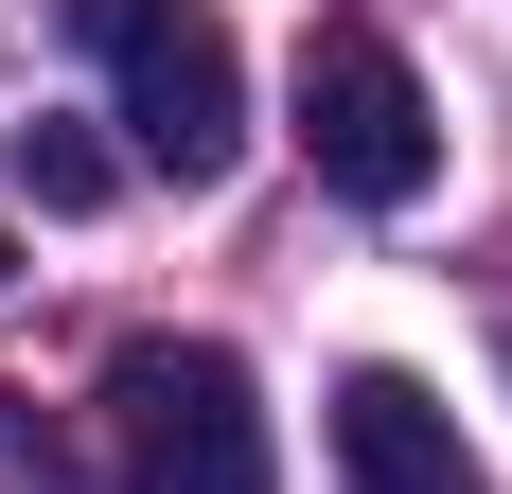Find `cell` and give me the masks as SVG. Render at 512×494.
<instances>
[{
    "instance_id": "1",
    "label": "cell",
    "mask_w": 512,
    "mask_h": 494,
    "mask_svg": "<svg viewBox=\"0 0 512 494\" xmlns=\"http://www.w3.org/2000/svg\"><path fill=\"white\" fill-rule=\"evenodd\" d=\"M89 53H106V89H124V142L177 195H212L248 159V53H230L212 0H89Z\"/></svg>"
},
{
    "instance_id": "4",
    "label": "cell",
    "mask_w": 512,
    "mask_h": 494,
    "mask_svg": "<svg viewBox=\"0 0 512 494\" xmlns=\"http://www.w3.org/2000/svg\"><path fill=\"white\" fill-rule=\"evenodd\" d=\"M336 477L354 494H477V442L424 371H336Z\"/></svg>"
},
{
    "instance_id": "5",
    "label": "cell",
    "mask_w": 512,
    "mask_h": 494,
    "mask_svg": "<svg viewBox=\"0 0 512 494\" xmlns=\"http://www.w3.org/2000/svg\"><path fill=\"white\" fill-rule=\"evenodd\" d=\"M0 177H18L36 212H106V195H124V159H106L89 124H18V142H0Z\"/></svg>"
},
{
    "instance_id": "2",
    "label": "cell",
    "mask_w": 512,
    "mask_h": 494,
    "mask_svg": "<svg viewBox=\"0 0 512 494\" xmlns=\"http://www.w3.org/2000/svg\"><path fill=\"white\" fill-rule=\"evenodd\" d=\"M106 442H124V494H265V389L230 336H124Z\"/></svg>"
},
{
    "instance_id": "3",
    "label": "cell",
    "mask_w": 512,
    "mask_h": 494,
    "mask_svg": "<svg viewBox=\"0 0 512 494\" xmlns=\"http://www.w3.org/2000/svg\"><path fill=\"white\" fill-rule=\"evenodd\" d=\"M301 159H318V195H354V212H424V177H442L424 71L389 36H318L301 53Z\"/></svg>"
}]
</instances>
